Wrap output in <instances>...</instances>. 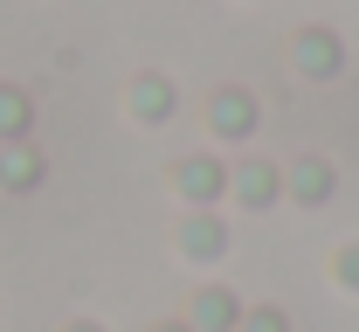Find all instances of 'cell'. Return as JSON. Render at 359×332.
I'll return each mask as SVG.
<instances>
[]
</instances>
